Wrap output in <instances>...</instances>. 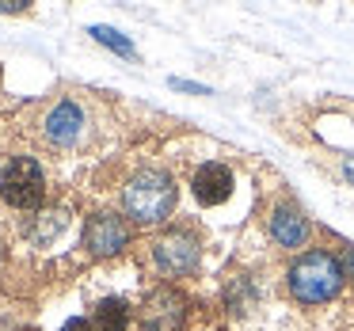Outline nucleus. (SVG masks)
<instances>
[{
    "mask_svg": "<svg viewBox=\"0 0 354 331\" xmlns=\"http://www.w3.org/2000/svg\"><path fill=\"white\" fill-rule=\"evenodd\" d=\"M176 179L168 176V171H156V168H145L138 171V176L126 183L122 191V206L126 214L133 217L138 225H160L171 217V209H176Z\"/></svg>",
    "mask_w": 354,
    "mask_h": 331,
    "instance_id": "f257e3e1",
    "label": "nucleus"
},
{
    "mask_svg": "<svg viewBox=\"0 0 354 331\" xmlns=\"http://www.w3.org/2000/svg\"><path fill=\"white\" fill-rule=\"evenodd\" d=\"M346 270L339 267L335 255L328 252H305L297 263L290 267V293L301 301V305H320V301H331L339 290H343Z\"/></svg>",
    "mask_w": 354,
    "mask_h": 331,
    "instance_id": "f03ea898",
    "label": "nucleus"
},
{
    "mask_svg": "<svg viewBox=\"0 0 354 331\" xmlns=\"http://www.w3.org/2000/svg\"><path fill=\"white\" fill-rule=\"evenodd\" d=\"M0 198L12 209H35L46 198V176L31 156H16L8 168L0 171Z\"/></svg>",
    "mask_w": 354,
    "mask_h": 331,
    "instance_id": "7ed1b4c3",
    "label": "nucleus"
},
{
    "mask_svg": "<svg viewBox=\"0 0 354 331\" xmlns=\"http://www.w3.org/2000/svg\"><path fill=\"white\" fill-rule=\"evenodd\" d=\"M198 255H202V244L191 236V232H164L160 240L153 244V259L164 274H191L198 267Z\"/></svg>",
    "mask_w": 354,
    "mask_h": 331,
    "instance_id": "20e7f679",
    "label": "nucleus"
},
{
    "mask_svg": "<svg viewBox=\"0 0 354 331\" xmlns=\"http://www.w3.org/2000/svg\"><path fill=\"white\" fill-rule=\"evenodd\" d=\"M187 297L176 290H153L141 305V331H183Z\"/></svg>",
    "mask_w": 354,
    "mask_h": 331,
    "instance_id": "39448f33",
    "label": "nucleus"
},
{
    "mask_svg": "<svg viewBox=\"0 0 354 331\" xmlns=\"http://www.w3.org/2000/svg\"><path fill=\"white\" fill-rule=\"evenodd\" d=\"M84 244L92 255H118L130 244V225L118 214H92L84 225Z\"/></svg>",
    "mask_w": 354,
    "mask_h": 331,
    "instance_id": "423d86ee",
    "label": "nucleus"
},
{
    "mask_svg": "<svg viewBox=\"0 0 354 331\" xmlns=\"http://www.w3.org/2000/svg\"><path fill=\"white\" fill-rule=\"evenodd\" d=\"M84 107L80 103H73V100H62L54 111L46 115V141L50 145H57V149H69V145H77L80 138H84Z\"/></svg>",
    "mask_w": 354,
    "mask_h": 331,
    "instance_id": "0eeeda50",
    "label": "nucleus"
},
{
    "mask_svg": "<svg viewBox=\"0 0 354 331\" xmlns=\"http://www.w3.org/2000/svg\"><path fill=\"white\" fill-rule=\"evenodd\" d=\"M232 187H236V179H232V171L225 164H202L194 171V198L202 206H221V202H229Z\"/></svg>",
    "mask_w": 354,
    "mask_h": 331,
    "instance_id": "6e6552de",
    "label": "nucleus"
},
{
    "mask_svg": "<svg viewBox=\"0 0 354 331\" xmlns=\"http://www.w3.org/2000/svg\"><path fill=\"white\" fill-rule=\"evenodd\" d=\"M308 217L301 214L297 206H290V202H282V206L270 209V236L278 240L282 247H301L308 240Z\"/></svg>",
    "mask_w": 354,
    "mask_h": 331,
    "instance_id": "1a4fd4ad",
    "label": "nucleus"
},
{
    "mask_svg": "<svg viewBox=\"0 0 354 331\" xmlns=\"http://www.w3.org/2000/svg\"><path fill=\"white\" fill-rule=\"evenodd\" d=\"M92 328L95 331H126L130 328V305L122 297H103L92 308Z\"/></svg>",
    "mask_w": 354,
    "mask_h": 331,
    "instance_id": "9d476101",
    "label": "nucleus"
},
{
    "mask_svg": "<svg viewBox=\"0 0 354 331\" xmlns=\"http://www.w3.org/2000/svg\"><path fill=\"white\" fill-rule=\"evenodd\" d=\"M92 39L100 42V46L115 50V54H122V57H133V42H130V39H122V35H118L115 27H92Z\"/></svg>",
    "mask_w": 354,
    "mask_h": 331,
    "instance_id": "9b49d317",
    "label": "nucleus"
},
{
    "mask_svg": "<svg viewBox=\"0 0 354 331\" xmlns=\"http://www.w3.org/2000/svg\"><path fill=\"white\" fill-rule=\"evenodd\" d=\"M171 88H179V92H191V95H209L202 84H191V80H171Z\"/></svg>",
    "mask_w": 354,
    "mask_h": 331,
    "instance_id": "f8f14e48",
    "label": "nucleus"
},
{
    "mask_svg": "<svg viewBox=\"0 0 354 331\" xmlns=\"http://www.w3.org/2000/svg\"><path fill=\"white\" fill-rule=\"evenodd\" d=\"M62 331H95V328H92V320H80V316H73V320L65 323Z\"/></svg>",
    "mask_w": 354,
    "mask_h": 331,
    "instance_id": "ddd939ff",
    "label": "nucleus"
},
{
    "mask_svg": "<svg viewBox=\"0 0 354 331\" xmlns=\"http://www.w3.org/2000/svg\"><path fill=\"white\" fill-rule=\"evenodd\" d=\"M24 0H0V12H24Z\"/></svg>",
    "mask_w": 354,
    "mask_h": 331,
    "instance_id": "4468645a",
    "label": "nucleus"
},
{
    "mask_svg": "<svg viewBox=\"0 0 354 331\" xmlns=\"http://www.w3.org/2000/svg\"><path fill=\"white\" fill-rule=\"evenodd\" d=\"M343 176L354 183V156H346V160H343Z\"/></svg>",
    "mask_w": 354,
    "mask_h": 331,
    "instance_id": "2eb2a0df",
    "label": "nucleus"
},
{
    "mask_svg": "<svg viewBox=\"0 0 354 331\" xmlns=\"http://www.w3.org/2000/svg\"><path fill=\"white\" fill-rule=\"evenodd\" d=\"M0 255H4V247H0Z\"/></svg>",
    "mask_w": 354,
    "mask_h": 331,
    "instance_id": "dca6fc26",
    "label": "nucleus"
}]
</instances>
